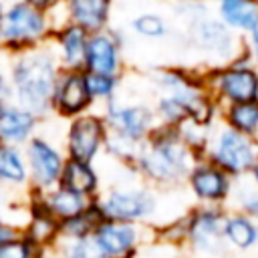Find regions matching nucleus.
I'll return each instance as SVG.
<instances>
[{
	"instance_id": "17",
	"label": "nucleus",
	"mask_w": 258,
	"mask_h": 258,
	"mask_svg": "<svg viewBox=\"0 0 258 258\" xmlns=\"http://www.w3.org/2000/svg\"><path fill=\"white\" fill-rule=\"evenodd\" d=\"M20 232L42 254H48L60 240V222L48 210H44L30 194H26V216Z\"/></svg>"
},
{
	"instance_id": "12",
	"label": "nucleus",
	"mask_w": 258,
	"mask_h": 258,
	"mask_svg": "<svg viewBox=\"0 0 258 258\" xmlns=\"http://www.w3.org/2000/svg\"><path fill=\"white\" fill-rule=\"evenodd\" d=\"M93 238L105 258H137L153 242V226L103 220L93 232Z\"/></svg>"
},
{
	"instance_id": "15",
	"label": "nucleus",
	"mask_w": 258,
	"mask_h": 258,
	"mask_svg": "<svg viewBox=\"0 0 258 258\" xmlns=\"http://www.w3.org/2000/svg\"><path fill=\"white\" fill-rule=\"evenodd\" d=\"M91 109H95V101L89 93L87 73L83 69H62L52 91L50 115L69 121Z\"/></svg>"
},
{
	"instance_id": "18",
	"label": "nucleus",
	"mask_w": 258,
	"mask_h": 258,
	"mask_svg": "<svg viewBox=\"0 0 258 258\" xmlns=\"http://www.w3.org/2000/svg\"><path fill=\"white\" fill-rule=\"evenodd\" d=\"M42 121L46 119H40L30 109L10 101L0 107V141L24 147L26 141L40 131Z\"/></svg>"
},
{
	"instance_id": "11",
	"label": "nucleus",
	"mask_w": 258,
	"mask_h": 258,
	"mask_svg": "<svg viewBox=\"0 0 258 258\" xmlns=\"http://www.w3.org/2000/svg\"><path fill=\"white\" fill-rule=\"evenodd\" d=\"M101 115L109 131L129 137L137 143H143L157 127V117L153 111V103L145 101H125L117 95L113 101L101 107Z\"/></svg>"
},
{
	"instance_id": "8",
	"label": "nucleus",
	"mask_w": 258,
	"mask_h": 258,
	"mask_svg": "<svg viewBox=\"0 0 258 258\" xmlns=\"http://www.w3.org/2000/svg\"><path fill=\"white\" fill-rule=\"evenodd\" d=\"M204 157L222 167L234 179L246 177L258 161V137L238 133L218 119L212 127Z\"/></svg>"
},
{
	"instance_id": "38",
	"label": "nucleus",
	"mask_w": 258,
	"mask_h": 258,
	"mask_svg": "<svg viewBox=\"0 0 258 258\" xmlns=\"http://www.w3.org/2000/svg\"><path fill=\"white\" fill-rule=\"evenodd\" d=\"M24 2H28L30 6H34V8H38V10H44V12L54 14V12L62 6L64 0H24Z\"/></svg>"
},
{
	"instance_id": "26",
	"label": "nucleus",
	"mask_w": 258,
	"mask_h": 258,
	"mask_svg": "<svg viewBox=\"0 0 258 258\" xmlns=\"http://www.w3.org/2000/svg\"><path fill=\"white\" fill-rule=\"evenodd\" d=\"M129 28L135 36L143 38V40H163L169 36L171 32V26H169V20L161 14V12H155V10H143V12H137L131 22H129Z\"/></svg>"
},
{
	"instance_id": "5",
	"label": "nucleus",
	"mask_w": 258,
	"mask_h": 258,
	"mask_svg": "<svg viewBox=\"0 0 258 258\" xmlns=\"http://www.w3.org/2000/svg\"><path fill=\"white\" fill-rule=\"evenodd\" d=\"M56 18L24 0H6L0 8V52L16 54L48 44Z\"/></svg>"
},
{
	"instance_id": "1",
	"label": "nucleus",
	"mask_w": 258,
	"mask_h": 258,
	"mask_svg": "<svg viewBox=\"0 0 258 258\" xmlns=\"http://www.w3.org/2000/svg\"><path fill=\"white\" fill-rule=\"evenodd\" d=\"M200 157L183 143L175 127L157 125L155 131L141 143L133 171L145 183L169 191L183 185L191 165Z\"/></svg>"
},
{
	"instance_id": "31",
	"label": "nucleus",
	"mask_w": 258,
	"mask_h": 258,
	"mask_svg": "<svg viewBox=\"0 0 258 258\" xmlns=\"http://www.w3.org/2000/svg\"><path fill=\"white\" fill-rule=\"evenodd\" d=\"M54 258H105L93 236L89 238H60L52 248Z\"/></svg>"
},
{
	"instance_id": "3",
	"label": "nucleus",
	"mask_w": 258,
	"mask_h": 258,
	"mask_svg": "<svg viewBox=\"0 0 258 258\" xmlns=\"http://www.w3.org/2000/svg\"><path fill=\"white\" fill-rule=\"evenodd\" d=\"M175 14L185 22L187 42L208 58L206 67L224 64L244 50V36L228 28L210 2L175 4Z\"/></svg>"
},
{
	"instance_id": "35",
	"label": "nucleus",
	"mask_w": 258,
	"mask_h": 258,
	"mask_svg": "<svg viewBox=\"0 0 258 258\" xmlns=\"http://www.w3.org/2000/svg\"><path fill=\"white\" fill-rule=\"evenodd\" d=\"M244 52L250 56V60L258 67V26L254 30H250L244 36Z\"/></svg>"
},
{
	"instance_id": "27",
	"label": "nucleus",
	"mask_w": 258,
	"mask_h": 258,
	"mask_svg": "<svg viewBox=\"0 0 258 258\" xmlns=\"http://www.w3.org/2000/svg\"><path fill=\"white\" fill-rule=\"evenodd\" d=\"M101 222H103V216L93 200L87 210L60 222V238H89L93 236V232Z\"/></svg>"
},
{
	"instance_id": "10",
	"label": "nucleus",
	"mask_w": 258,
	"mask_h": 258,
	"mask_svg": "<svg viewBox=\"0 0 258 258\" xmlns=\"http://www.w3.org/2000/svg\"><path fill=\"white\" fill-rule=\"evenodd\" d=\"M26 165H28V179L30 189L34 194L46 191L60 181V173L67 161V153L62 149V143L54 141L52 137L38 131L34 137H30L24 145Z\"/></svg>"
},
{
	"instance_id": "20",
	"label": "nucleus",
	"mask_w": 258,
	"mask_h": 258,
	"mask_svg": "<svg viewBox=\"0 0 258 258\" xmlns=\"http://www.w3.org/2000/svg\"><path fill=\"white\" fill-rule=\"evenodd\" d=\"M58 185H62L87 200H95L101 194L105 181H103V175H101V169L97 167V163L67 157Z\"/></svg>"
},
{
	"instance_id": "28",
	"label": "nucleus",
	"mask_w": 258,
	"mask_h": 258,
	"mask_svg": "<svg viewBox=\"0 0 258 258\" xmlns=\"http://www.w3.org/2000/svg\"><path fill=\"white\" fill-rule=\"evenodd\" d=\"M153 111L157 117V125L161 127H179L183 121L189 119L187 105L175 95H155Z\"/></svg>"
},
{
	"instance_id": "33",
	"label": "nucleus",
	"mask_w": 258,
	"mask_h": 258,
	"mask_svg": "<svg viewBox=\"0 0 258 258\" xmlns=\"http://www.w3.org/2000/svg\"><path fill=\"white\" fill-rule=\"evenodd\" d=\"M42 254L22 232L0 244V258H42Z\"/></svg>"
},
{
	"instance_id": "19",
	"label": "nucleus",
	"mask_w": 258,
	"mask_h": 258,
	"mask_svg": "<svg viewBox=\"0 0 258 258\" xmlns=\"http://www.w3.org/2000/svg\"><path fill=\"white\" fill-rule=\"evenodd\" d=\"M89 34L69 22H62L54 28L48 46L52 48L60 69H83L85 52H87Z\"/></svg>"
},
{
	"instance_id": "4",
	"label": "nucleus",
	"mask_w": 258,
	"mask_h": 258,
	"mask_svg": "<svg viewBox=\"0 0 258 258\" xmlns=\"http://www.w3.org/2000/svg\"><path fill=\"white\" fill-rule=\"evenodd\" d=\"M161 189L133 175L115 183H105L101 194L95 198V204L103 220L157 226L161 222Z\"/></svg>"
},
{
	"instance_id": "23",
	"label": "nucleus",
	"mask_w": 258,
	"mask_h": 258,
	"mask_svg": "<svg viewBox=\"0 0 258 258\" xmlns=\"http://www.w3.org/2000/svg\"><path fill=\"white\" fill-rule=\"evenodd\" d=\"M222 230H224V240L232 254L234 252L246 254L258 248V220L228 208Z\"/></svg>"
},
{
	"instance_id": "14",
	"label": "nucleus",
	"mask_w": 258,
	"mask_h": 258,
	"mask_svg": "<svg viewBox=\"0 0 258 258\" xmlns=\"http://www.w3.org/2000/svg\"><path fill=\"white\" fill-rule=\"evenodd\" d=\"M125 36L121 30L109 26L107 30L89 34L83 71L95 75L125 77Z\"/></svg>"
},
{
	"instance_id": "29",
	"label": "nucleus",
	"mask_w": 258,
	"mask_h": 258,
	"mask_svg": "<svg viewBox=\"0 0 258 258\" xmlns=\"http://www.w3.org/2000/svg\"><path fill=\"white\" fill-rule=\"evenodd\" d=\"M139 147H141V143H137V141H133V139H129V137H123V135H119V133L109 131L107 141H105L103 155H107L109 159H113L117 165L131 169L133 163H135V159H137Z\"/></svg>"
},
{
	"instance_id": "37",
	"label": "nucleus",
	"mask_w": 258,
	"mask_h": 258,
	"mask_svg": "<svg viewBox=\"0 0 258 258\" xmlns=\"http://www.w3.org/2000/svg\"><path fill=\"white\" fill-rule=\"evenodd\" d=\"M14 101L12 97V85H10V79H8V73L0 69V107Z\"/></svg>"
},
{
	"instance_id": "9",
	"label": "nucleus",
	"mask_w": 258,
	"mask_h": 258,
	"mask_svg": "<svg viewBox=\"0 0 258 258\" xmlns=\"http://www.w3.org/2000/svg\"><path fill=\"white\" fill-rule=\"evenodd\" d=\"M107 135L109 127L105 123V117L101 115V111L91 109L67 121L60 143L69 159L97 163V159L103 157Z\"/></svg>"
},
{
	"instance_id": "41",
	"label": "nucleus",
	"mask_w": 258,
	"mask_h": 258,
	"mask_svg": "<svg viewBox=\"0 0 258 258\" xmlns=\"http://www.w3.org/2000/svg\"><path fill=\"white\" fill-rule=\"evenodd\" d=\"M42 258H54V254H52V250H50V252H48L46 256H42Z\"/></svg>"
},
{
	"instance_id": "22",
	"label": "nucleus",
	"mask_w": 258,
	"mask_h": 258,
	"mask_svg": "<svg viewBox=\"0 0 258 258\" xmlns=\"http://www.w3.org/2000/svg\"><path fill=\"white\" fill-rule=\"evenodd\" d=\"M210 4L214 14L240 36L258 26V0H210Z\"/></svg>"
},
{
	"instance_id": "16",
	"label": "nucleus",
	"mask_w": 258,
	"mask_h": 258,
	"mask_svg": "<svg viewBox=\"0 0 258 258\" xmlns=\"http://www.w3.org/2000/svg\"><path fill=\"white\" fill-rule=\"evenodd\" d=\"M115 0H64L52 14L56 24L69 22L83 28L87 34L107 30L113 20Z\"/></svg>"
},
{
	"instance_id": "7",
	"label": "nucleus",
	"mask_w": 258,
	"mask_h": 258,
	"mask_svg": "<svg viewBox=\"0 0 258 258\" xmlns=\"http://www.w3.org/2000/svg\"><path fill=\"white\" fill-rule=\"evenodd\" d=\"M222 206H189L185 210V258H230L232 252L224 240Z\"/></svg>"
},
{
	"instance_id": "24",
	"label": "nucleus",
	"mask_w": 258,
	"mask_h": 258,
	"mask_svg": "<svg viewBox=\"0 0 258 258\" xmlns=\"http://www.w3.org/2000/svg\"><path fill=\"white\" fill-rule=\"evenodd\" d=\"M44 210H48L58 222L62 220H69L77 214H81L83 210H87L91 206L93 200H87L62 185H54L46 191H40V194H34V191H28Z\"/></svg>"
},
{
	"instance_id": "21",
	"label": "nucleus",
	"mask_w": 258,
	"mask_h": 258,
	"mask_svg": "<svg viewBox=\"0 0 258 258\" xmlns=\"http://www.w3.org/2000/svg\"><path fill=\"white\" fill-rule=\"evenodd\" d=\"M0 183L14 194H28L30 179L22 145H10L0 141Z\"/></svg>"
},
{
	"instance_id": "32",
	"label": "nucleus",
	"mask_w": 258,
	"mask_h": 258,
	"mask_svg": "<svg viewBox=\"0 0 258 258\" xmlns=\"http://www.w3.org/2000/svg\"><path fill=\"white\" fill-rule=\"evenodd\" d=\"M87 85H89V93L95 101V107H103L105 103L113 101L121 87H123V77H113V75H95V73H87Z\"/></svg>"
},
{
	"instance_id": "39",
	"label": "nucleus",
	"mask_w": 258,
	"mask_h": 258,
	"mask_svg": "<svg viewBox=\"0 0 258 258\" xmlns=\"http://www.w3.org/2000/svg\"><path fill=\"white\" fill-rule=\"evenodd\" d=\"M248 179L254 183V185H258V161L254 163V167L250 169V173H248Z\"/></svg>"
},
{
	"instance_id": "40",
	"label": "nucleus",
	"mask_w": 258,
	"mask_h": 258,
	"mask_svg": "<svg viewBox=\"0 0 258 258\" xmlns=\"http://www.w3.org/2000/svg\"><path fill=\"white\" fill-rule=\"evenodd\" d=\"M173 4H194V2H210V0H171Z\"/></svg>"
},
{
	"instance_id": "6",
	"label": "nucleus",
	"mask_w": 258,
	"mask_h": 258,
	"mask_svg": "<svg viewBox=\"0 0 258 258\" xmlns=\"http://www.w3.org/2000/svg\"><path fill=\"white\" fill-rule=\"evenodd\" d=\"M204 85L220 107L258 99V67L242 50L236 58L204 67Z\"/></svg>"
},
{
	"instance_id": "2",
	"label": "nucleus",
	"mask_w": 258,
	"mask_h": 258,
	"mask_svg": "<svg viewBox=\"0 0 258 258\" xmlns=\"http://www.w3.org/2000/svg\"><path fill=\"white\" fill-rule=\"evenodd\" d=\"M60 71L62 69L48 44L10 54L6 73L14 101L30 109L40 119H48L52 91Z\"/></svg>"
},
{
	"instance_id": "13",
	"label": "nucleus",
	"mask_w": 258,
	"mask_h": 258,
	"mask_svg": "<svg viewBox=\"0 0 258 258\" xmlns=\"http://www.w3.org/2000/svg\"><path fill=\"white\" fill-rule=\"evenodd\" d=\"M234 177L230 173H226L222 167H218L216 163H212L206 157H200L185 181L183 187L187 189L189 198L194 200V204L198 206H222L228 208L232 189H234Z\"/></svg>"
},
{
	"instance_id": "34",
	"label": "nucleus",
	"mask_w": 258,
	"mask_h": 258,
	"mask_svg": "<svg viewBox=\"0 0 258 258\" xmlns=\"http://www.w3.org/2000/svg\"><path fill=\"white\" fill-rule=\"evenodd\" d=\"M26 200V198H24ZM24 200L22 202H16L14 200V191H10V189H6L2 183H0V216H6V218H10L12 222H16L14 218H12V212L16 210V206H20V204H24ZM18 224V222H16ZM20 226V224H18Z\"/></svg>"
},
{
	"instance_id": "36",
	"label": "nucleus",
	"mask_w": 258,
	"mask_h": 258,
	"mask_svg": "<svg viewBox=\"0 0 258 258\" xmlns=\"http://www.w3.org/2000/svg\"><path fill=\"white\" fill-rule=\"evenodd\" d=\"M18 234H20V226L16 222H12L10 218L0 216V244L10 240V238H14V236H18Z\"/></svg>"
},
{
	"instance_id": "30",
	"label": "nucleus",
	"mask_w": 258,
	"mask_h": 258,
	"mask_svg": "<svg viewBox=\"0 0 258 258\" xmlns=\"http://www.w3.org/2000/svg\"><path fill=\"white\" fill-rule=\"evenodd\" d=\"M230 210H238L254 220H258V185H254L248 175L234 181V189L228 202Z\"/></svg>"
},
{
	"instance_id": "25",
	"label": "nucleus",
	"mask_w": 258,
	"mask_h": 258,
	"mask_svg": "<svg viewBox=\"0 0 258 258\" xmlns=\"http://www.w3.org/2000/svg\"><path fill=\"white\" fill-rule=\"evenodd\" d=\"M220 121L238 133L258 137V99L220 107Z\"/></svg>"
}]
</instances>
